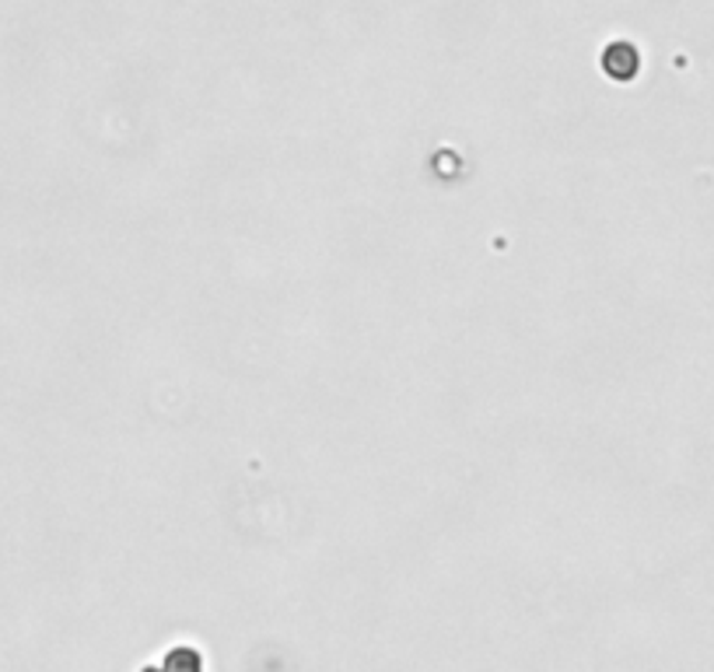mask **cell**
<instances>
[{
	"label": "cell",
	"mask_w": 714,
	"mask_h": 672,
	"mask_svg": "<svg viewBox=\"0 0 714 672\" xmlns=\"http://www.w3.org/2000/svg\"><path fill=\"white\" fill-rule=\"evenodd\" d=\"M603 70H606V78L613 81H634L637 78V70H641V53H637V46L634 42H609L606 50H603Z\"/></svg>",
	"instance_id": "6da1fadb"
},
{
	"label": "cell",
	"mask_w": 714,
	"mask_h": 672,
	"mask_svg": "<svg viewBox=\"0 0 714 672\" xmlns=\"http://www.w3.org/2000/svg\"><path fill=\"white\" fill-rule=\"evenodd\" d=\"M169 669H176V665H189V669H200V655L197 652H186V648H179V652H172L169 655V662H165Z\"/></svg>",
	"instance_id": "7a4b0ae2"
}]
</instances>
